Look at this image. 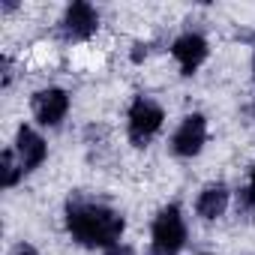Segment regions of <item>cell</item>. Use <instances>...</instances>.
I'll return each instance as SVG.
<instances>
[{"instance_id": "cell-1", "label": "cell", "mask_w": 255, "mask_h": 255, "mask_svg": "<svg viewBox=\"0 0 255 255\" xmlns=\"http://www.w3.org/2000/svg\"><path fill=\"white\" fill-rule=\"evenodd\" d=\"M66 228L81 246H117L123 234V216L105 204H93L87 198H69L66 204Z\"/></svg>"}, {"instance_id": "cell-2", "label": "cell", "mask_w": 255, "mask_h": 255, "mask_svg": "<svg viewBox=\"0 0 255 255\" xmlns=\"http://www.w3.org/2000/svg\"><path fill=\"white\" fill-rule=\"evenodd\" d=\"M186 243V225L180 210L171 204L153 222V255H177Z\"/></svg>"}, {"instance_id": "cell-3", "label": "cell", "mask_w": 255, "mask_h": 255, "mask_svg": "<svg viewBox=\"0 0 255 255\" xmlns=\"http://www.w3.org/2000/svg\"><path fill=\"white\" fill-rule=\"evenodd\" d=\"M162 120H165V114H162V108H159L156 102H150V99H144V96L135 99L132 108H129V138H132V144L144 147V144L159 132Z\"/></svg>"}, {"instance_id": "cell-4", "label": "cell", "mask_w": 255, "mask_h": 255, "mask_svg": "<svg viewBox=\"0 0 255 255\" xmlns=\"http://www.w3.org/2000/svg\"><path fill=\"white\" fill-rule=\"evenodd\" d=\"M207 141V120L201 114H189L183 123H180V129L174 132L171 138V147L177 156H195Z\"/></svg>"}, {"instance_id": "cell-5", "label": "cell", "mask_w": 255, "mask_h": 255, "mask_svg": "<svg viewBox=\"0 0 255 255\" xmlns=\"http://www.w3.org/2000/svg\"><path fill=\"white\" fill-rule=\"evenodd\" d=\"M66 111H69V96L60 87H48L33 96V114L42 126H57L66 117Z\"/></svg>"}, {"instance_id": "cell-6", "label": "cell", "mask_w": 255, "mask_h": 255, "mask_svg": "<svg viewBox=\"0 0 255 255\" xmlns=\"http://www.w3.org/2000/svg\"><path fill=\"white\" fill-rule=\"evenodd\" d=\"M99 27V15L90 3H72L66 9V18H63V33L69 39H87L93 36Z\"/></svg>"}, {"instance_id": "cell-7", "label": "cell", "mask_w": 255, "mask_h": 255, "mask_svg": "<svg viewBox=\"0 0 255 255\" xmlns=\"http://www.w3.org/2000/svg\"><path fill=\"white\" fill-rule=\"evenodd\" d=\"M171 54L177 57L183 75H192V72L204 63V57H207V42H204L198 33H186V36H180V39L171 45Z\"/></svg>"}, {"instance_id": "cell-8", "label": "cell", "mask_w": 255, "mask_h": 255, "mask_svg": "<svg viewBox=\"0 0 255 255\" xmlns=\"http://www.w3.org/2000/svg\"><path fill=\"white\" fill-rule=\"evenodd\" d=\"M15 153L21 159V168L24 171H33L45 159V141L30 129V126H21L18 135H15Z\"/></svg>"}, {"instance_id": "cell-9", "label": "cell", "mask_w": 255, "mask_h": 255, "mask_svg": "<svg viewBox=\"0 0 255 255\" xmlns=\"http://www.w3.org/2000/svg\"><path fill=\"white\" fill-rule=\"evenodd\" d=\"M225 207H228V189H225L222 183L207 186V189L198 195V201H195V210H198L201 219H216V216L225 213Z\"/></svg>"}, {"instance_id": "cell-10", "label": "cell", "mask_w": 255, "mask_h": 255, "mask_svg": "<svg viewBox=\"0 0 255 255\" xmlns=\"http://www.w3.org/2000/svg\"><path fill=\"white\" fill-rule=\"evenodd\" d=\"M0 171H3V186H15L18 177L24 174V168L15 162V153L12 150H3V168H0Z\"/></svg>"}, {"instance_id": "cell-11", "label": "cell", "mask_w": 255, "mask_h": 255, "mask_svg": "<svg viewBox=\"0 0 255 255\" xmlns=\"http://www.w3.org/2000/svg\"><path fill=\"white\" fill-rule=\"evenodd\" d=\"M9 255H36V249H33L30 243H18V246H15Z\"/></svg>"}, {"instance_id": "cell-12", "label": "cell", "mask_w": 255, "mask_h": 255, "mask_svg": "<svg viewBox=\"0 0 255 255\" xmlns=\"http://www.w3.org/2000/svg\"><path fill=\"white\" fill-rule=\"evenodd\" d=\"M105 255H132V249H129V246H111Z\"/></svg>"}, {"instance_id": "cell-13", "label": "cell", "mask_w": 255, "mask_h": 255, "mask_svg": "<svg viewBox=\"0 0 255 255\" xmlns=\"http://www.w3.org/2000/svg\"><path fill=\"white\" fill-rule=\"evenodd\" d=\"M249 195L255 198V171H252V183H249Z\"/></svg>"}]
</instances>
